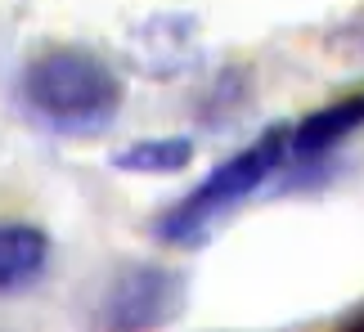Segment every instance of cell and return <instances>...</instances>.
<instances>
[{
    "label": "cell",
    "instance_id": "1",
    "mask_svg": "<svg viewBox=\"0 0 364 332\" xmlns=\"http://www.w3.org/2000/svg\"><path fill=\"white\" fill-rule=\"evenodd\" d=\"M126 104V77L86 45H46L18 72V108L32 126L90 140L117 121Z\"/></svg>",
    "mask_w": 364,
    "mask_h": 332
},
{
    "label": "cell",
    "instance_id": "2",
    "mask_svg": "<svg viewBox=\"0 0 364 332\" xmlns=\"http://www.w3.org/2000/svg\"><path fill=\"white\" fill-rule=\"evenodd\" d=\"M288 140H292V121H274L252 144H243L234 157L216 162L185 198H176L171 206H162L153 216V238L166 247H180V252L203 247L216 233L220 220L230 211H239L252 193L265 189L288 166Z\"/></svg>",
    "mask_w": 364,
    "mask_h": 332
},
{
    "label": "cell",
    "instance_id": "3",
    "mask_svg": "<svg viewBox=\"0 0 364 332\" xmlns=\"http://www.w3.org/2000/svg\"><path fill=\"white\" fill-rule=\"evenodd\" d=\"M189 306V283L171 265H126L95 297V332H162Z\"/></svg>",
    "mask_w": 364,
    "mask_h": 332
},
{
    "label": "cell",
    "instance_id": "4",
    "mask_svg": "<svg viewBox=\"0 0 364 332\" xmlns=\"http://www.w3.org/2000/svg\"><path fill=\"white\" fill-rule=\"evenodd\" d=\"M364 131V90H351L342 99H333L315 113H306L301 121H292V140H288V166L311 171V166L328 162L338 148Z\"/></svg>",
    "mask_w": 364,
    "mask_h": 332
},
{
    "label": "cell",
    "instance_id": "5",
    "mask_svg": "<svg viewBox=\"0 0 364 332\" xmlns=\"http://www.w3.org/2000/svg\"><path fill=\"white\" fill-rule=\"evenodd\" d=\"M50 233L32 220H0V301L27 292L50 270Z\"/></svg>",
    "mask_w": 364,
    "mask_h": 332
},
{
    "label": "cell",
    "instance_id": "6",
    "mask_svg": "<svg viewBox=\"0 0 364 332\" xmlns=\"http://www.w3.org/2000/svg\"><path fill=\"white\" fill-rule=\"evenodd\" d=\"M113 171L126 175H180L193 162V140L189 135H158V140H131L113 157Z\"/></svg>",
    "mask_w": 364,
    "mask_h": 332
},
{
    "label": "cell",
    "instance_id": "7",
    "mask_svg": "<svg viewBox=\"0 0 364 332\" xmlns=\"http://www.w3.org/2000/svg\"><path fill=\"white\" fill-rule=\"evenodd\" d=\"M333 332H364V301H360V306H355L351 314H346V319H342L338 328H333Z\"/></svg>",
    "mask_w": 364,
    "mask_h": 332
}]
</instances>
